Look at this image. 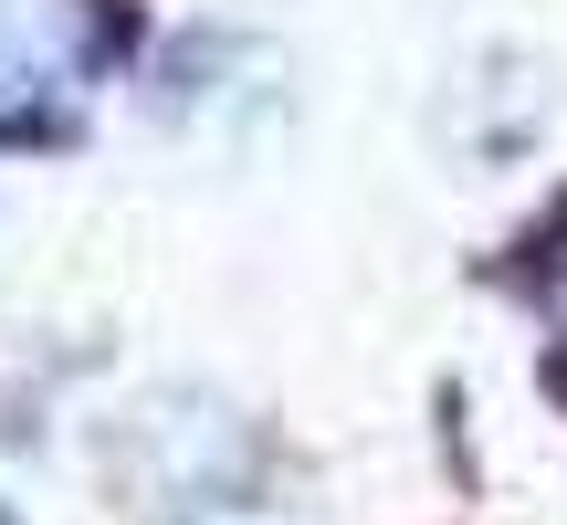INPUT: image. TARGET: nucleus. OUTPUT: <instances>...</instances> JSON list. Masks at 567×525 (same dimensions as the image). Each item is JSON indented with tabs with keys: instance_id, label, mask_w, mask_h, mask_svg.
I'll list each match as a JSON object with an SVG mask.
<instances>
[{
	"instance_id": "1",
	"label": "nucleus",
	"mask_w": 567,
	"mask_h": 525,
	"mask_svg": "<svg viewBox=\"0 0 567 525\" xmlns=\"http://www.w3.org/2000/svg\"><path fill=\"white\" fill-rule=\"evenodd\" d=\"M105 42L74 0H0V147H42L74 126Z\"/></svg>"
}]
</instances>
